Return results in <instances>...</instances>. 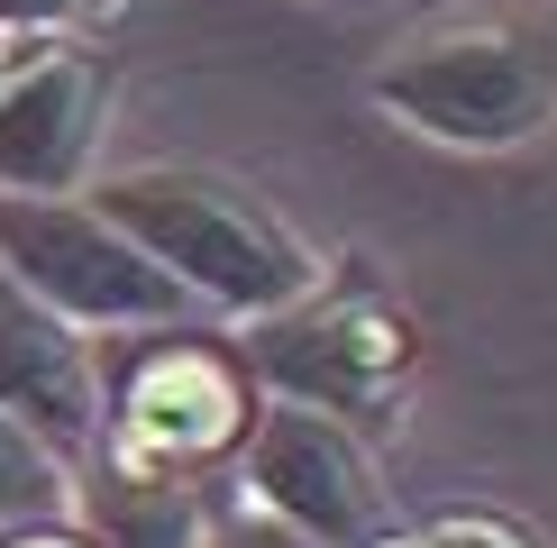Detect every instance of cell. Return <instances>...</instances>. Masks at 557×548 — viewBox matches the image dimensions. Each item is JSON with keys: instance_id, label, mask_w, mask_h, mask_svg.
<instances>
[{"instance_id": "obj_8", "label": "cell", "mask_w": 557, "mask_h": 548, "mask_svg": "<svg viewBox=\"0 0 557 548\" xmlns=\"http://www.w3.org/2000/svg\"><path fill=\"white\" fill-rule=\"evenodd\" d=\"M0 411L46 429L64 457L101 439V338L0 265Z\"/></svg>"}, {"instance_id": "obj_11", "label": "cell", "mask_w": 557, "mask_h": 548, "mask_svg": "<svg viewBox=\"0 0 557 548\" xmlns=\"http://www.w3.org/2000/svg\"><path fill=\"white\" fill-rule=\"evenodd\" d=\"M375 548H557V539L503 502H438V512H403Z\"/></svg>"}, {"instance_id": "obj_5", "label": "cell", "mask_w": 557, "mask_h": 548, "mask_svg": "<svg viewBox=\"0 0 557 548\" xmlns=\"http://www.w3.org/2000/svg\"><path fill=\"white\" fill-rule=\"evenodd\" d=\"M0 265L55 311H74L91 338L147 329V320L201 311L165 265L137 247L120 211H101V192H0Z\"/></svg>"}, {"instance_id": "obj_13", "label": "cell", "mask_w": 557, "mask_h": 548, "mask_svg": "<svg viewBox=\"0 0 557 548\" xmlns=\"http://www.w3.org/2000/svg\"><path fill=\"white\" fill-rule=\"evenodd\" d=\"M0 548H110L83 512H37V521H0Z\"/></svg>"}, {"instance_id": "obj_7", "label": "cell", "mask_w": 557, "mask_h": 548, "mask_svg": "<svg viewBox=\"0 0 557 548\" xmlns=\"http://www.w3.org/2000/svg\"><path fill=\"white\" fill-rule=\"evenodd\" d=\"M120 110V64L74 28H18L0 46V192H83Z\"/></svg>"}, {"instance_id": "obj_6", "label": "cell", "mask_w": 557, "mask_h": 548, "mask_svg": "<svg viewBox=\"0 0 557 548\" xmlns=\"http://www.w3.org/2000/svg\"><path fill=\"white\" fill-rule=\"evenodd\" d=\"M384 429L347 421L330 402H301V394H274L257 439L238 457V494L284 512L293 531H311L320 548H375L403 502H393V475H384Z\"/></svg>"}, {"instance_id": "obj_3", "label": "cell", "mask_w": 557, "mask_h": 548, "mask_svg": "<svg viewBox=\"0 0 557 548\" xmlns=\"http://www.w3.org/2000/svg\"><path fill=\"white\" fill-rule=\"evenodd\" d=\"M91 192H101V211H120L137 228V247L220 320H265V311H284L293 292L320 284L311 238L228 165L156 155V165L91 174Z\"/></svg>"}, {"instance_id": "obj_12", "label": "cell", "mask_w": 557, "mask_h": 548, "mask_svg": "<svg viewBox=\"0 0 557 548\" xmlns=\"http://www.w3.org/2000/svg\"><path fill=\"white\" fill-rule=\"evenodd\" d=\"M201 548H320V539H311V531H293L284 512H265V502H247L238 485H228V502L211 512Z\"/></svg>"}, {"instance_id": "obj_10", "label": "cell", "mask_w": 557, "mask_h": 548, "mask_svg": "<svg viewBox=\"0 0 557 548\" xmlns=\"http://www.w3.org/2000/svg\"><path fill=\"white\" fill-rule=\"evenodd\" d=\"M74 494H83V457H64L46 429H28L18 411H0V521L74 512Z\"/></svg>"}, {"instance_id": "obj_2", "label": "cell", "mask_w": 557, "mask_h": 548, "mask_svg": "<svg viewBox=\"0 0 557 548\" xmlns=\"http://www.w3.org/2000/svg\"><path fill=\"white\" fill-rule=\"evenodd\" d=\"M384 120L430 147L503 155L557 128V0H448L421 10L366 74Z\"/></svg>"}, {"instance_id": "obj_4", "label": "cell", "mask_w": 557, "mask_h": 548, "mask_svg": "<svg viewBox=\"0 0 557 548\" xmlns=\"http://www.w3.org/2000/svg\"><path fill=\"white\" fill-rule=\"evenodd\" d=\"M247 348H257L274 394H301V402H330L366 429H403L411 411V384H421V320L393 284H375L357 257L347 265H320L311 292H293L284 311L265 320H238Z\"/></svg>"}, {"instance_id": "obj_1", "label": "cell", "mask_w": 557, "mask_h": 548, "mask_svg": "<svg viewBox=\"0 0 557 548\" xmlns=\"http://www.w3.org/2000/svg\"><path fill=\"white\" fill-rule=\"evenodd\" d=\"M274 384L238 320L183 311L147 329L101 338V439L91 457L183 485H238V457L257 439Z\"/></svg>"}, {"instance_id": "obj_9", "label": "cell", "mask_w": 557, "mask_h": 548, "mask_svg": "<svg viewBox=\"0 0 557 548\" xmlns=\"http://www.w3.org/2000/svg\"><path fill=\"white\" fill-rule=\"evenodd\" d=\"M220 502L228 485H183V475H137V466H110V457H83L74 512L110 548H201Z\"/></svg>"}, {"instance_id": "obj_14", "label": "cell", "mask_w": 557, "mask_h": 548, "mask_svg": "<svg viewBox=\"0 0 557 548\" xmlns=\"http://www.w3.org/2000/svg\"><path fill=\"white\" fill-rule=\"evenodd\" d=\"M83 10V0H0V28H64V18H74Z\"/></svg>"}]
</instances>
